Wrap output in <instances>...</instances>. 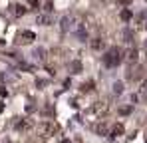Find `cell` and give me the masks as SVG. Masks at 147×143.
<instances>
[{
  "instance_id": "3",
  "label": "cell",
  "mask_w": 147,
  "mask_h": 143,
  "mask_svg": "<svg viewBox=\"0 0 147 143\" xmlns=\"http://www.w3.org/2000/svg\"><path fill=\"white\" fill-rule=\"evenodd\" d=\"M40 129H42V133H44V135H52V133H56V131H58V125H56V123H46V125H42Z\"/></svg>"
},
{
  "instance_id": "18",
  "label": "cell",
  "mask_w": 147,
  "mask_h": 143,
  "mask_svg": "<svg viewBox=\"0 0 147 143\" xmlns=\"http://www.w3.org/2000/svg\"><path fill=\"white\" fill-rule=\"evenodd\" d=\"M2 109H4V105H2V103H0V113H2Z\"/></svg>"
},
{
  "instance_id": "9",
  "label": "cell",
  "mask_w": 147,
  "mask_h": 143,
  "mask_svg": "<svg viewBox=\"0 0 147 143\" xmlns=\"http://www.w3.org/2000/svg\"><path fill=\"white\" fill-rule=\"evenodd\" d=\"M72 74H80V70H82V64H80V62H74L72 64Z\"/></svg>"
},
{
  "instance_id": "6",
  "label": "cell",
  "mask_w": 147,
  "mask_h": 143,
  "mask_svg": "<svg viewBox=\"0 0 147 143\" xmlns=\"http://www.w3.org/2000/svg\"><path fill=\"white\" fill-rule=\"evenodd\" d=\"M119 16H121V20H125V22H127V20H131V10H127V8H125V10H121V14H119Z\"/></svg>"
},
{
  "instance_id": "17",
  "label": "cell",
  "mask_w": 147,
  "mask_h": 143,
  "mask_svg": "<svg viewBox=\"0 0 147 143\" xmlns=\"http://www.w3.org/2000/svg\"><path fill=\"white\" fill-rule=\"evenodd\" d=\"M119 4H129V0H119Z\"/></svg>"
},
{
  "instance_id": "15",
  "label": "cell",
  "mask_w": 147,
  "mask_h": 143,
  "mask_svg": "<svg viewBox=\"0 0 147 143\" xmlns=\"http://www.w3.org/2000/svg\"><path fill=\"white\" fill-rule=\"evenodd\" d=\"M6 94H8V92H6L4 88H0V95H6Z\"/></svg>"
},
{
  "instance_id": "1",
  "label": "cell",
  "mask_w": 147,
  "mask_h": 143,
  "mask_svg": "<svg viewBox=\"0 0 147 143\" xmlns=\"http://www.w3.org/2000/svg\"><path fill=\"white\" fill-rule=\"evenodd\" d=\"M121 60H123L121 50H119L117 46L109 48V50L105 52V56H103V64H105L107 68H115V66H119V64H121Z\"/></svg>"
},
{
  "instance_id": "11",
  "label": "cell",
  "mask_w": 147,
  "mask_h": 143,
  "mask_svg": "<svg viewBox=\"0 0 147 143\" xmlns=\"http://www.w3.org/2000/svg\"><path fill=\"white\" fill-rule=\"evenodd\" d=\"M98 133L105 135V133H107V127H105V125H98Z\"/></svg>"
},
{
  "instance_id": "10",
  "label": "cell",
  "mask_w": 147,
  "mask_h": 143,
  "mask_svg": "<svg viewBox=\"0 0 147 143\" xmlns=\"http://www.w3.org/2000/svg\"><path fill=\"white\" fill-rule=\"evenodd\" d=\"M38 22L44 24V26H48V24H50V18H48V16H38Z\"/></svg>"
},
{
  "instance_id": "14",
  "label": "cell",
  "mask_w": 147,
  "mask_h": 143,
  "mask_svg": "<svg viewBox=\"0 0 147 143\" xmlns=\"http://www.w3.org/2000/svg\"><path fill=\"white\" fill-rule=\"evenodd\" d=\"M113 90H115V94H121L123 86H121V84H115V86H113Z\"/></svg>"
},
{
  "instance_id": "7",
  "label": "cell",
  "mask_w": 147,
  "mask_h": 143,
  "mask_svg": "<svg viewBox=\"0 0 147 143\" xmlns=\"http://www.w3.org/2000/svg\"><path fill=\"white\" fill-rule=\"evenodd\" d=\"M121 133H123V125H119V123H117V125L113 127V131H111V135L115 137V135H121Z\"/></svg>"
},
{
  "instance_id": "5",
  "label": "cell",
  "mask_w": 147,
  "mask_h": 143,
  "mask_svg": "<svg viewBox=\"0 0 147 143\" xmlns=\"http://www.w3.org/2000/svg\"><path fill=\"white\" fill-rule=\"evenodd\" d=\"M127 62H137V50H129L127 52Z\"/></svg>"
},
{
  "instance_id": "19",
  "label": "cell",
  "mask_w": 147,
  "mask_h": 143,
  "mask_svg": "<svg viewBox=\"0 0 147 143\" xmlns=\"http://www.w3.org/2000/svg\"><path fill=\"white\" fill-rule=\"evenodd\" d=\"M143 20H145V24H147V14H145V16H143Z\"/></svg>"
},
{
  "instance_id": "16",
  "label": "cell",
  "mask_w": 147,
  "mask_h": 143,
  "mask_svg": "<svg viewBox=\"0 0 147 143\" xmlns=\"http://www.w3.org/2000/svg\"><path fill=\"white\" fill-rule=\"evenodd\" d=\"M143 92H145V94H147V80H145V82H143Z\"/></svg>"
},
{
  "instance_id": "2",
  "label": "cell",
  "mask_w": 147,
  "mask_h": 143,
  "mask_svg": "<svg viewBox=\"0 0 147 143\" xmlns=\"http://www.w3.org/2000/svg\"><path fill=\"white\" fill-rule=\"evenodd\" d=\"M34 38H36V36H34V32L26 30V32H22V34H18V38H16V44H30Z\"/></svg>"
},
{
  "instance_id": "12",
  "label": "cell",
  "mask_w": 147,
  "mask_h": 143,
  "mask_svg": "<svg viewBox=\"0 0 147 143\" xmlns=\"http://www.w3.org/2000/svg\"><path fill=\"white\" fill-rule=\"evenodd\" d=\"M28 4H30L32 8H38V6H40V0H28Z\"/></svg>"
},
{
  "instance_id": "4",
  "label": "cell",
  "mask_w": 147,
  "mask_h": 143,
  "mask_svg": "<svg viewBox=\"0 0 147 143\" xmlns=\"http://www.w3.org/2000/svg\"><path fill=\"white\" fill-rule=\"evenodd\" d=\"M12 12H14V16H24L26 8H24V6H20V4H14V6H12Z\"/></svg>"
},
{
  "instance_id": "8",
  "label": "cell",
  "mask_w": 147,
  "mask_h": 143,
  "mask_svg": "<svg viewBox=\"0 0 147 143\" xmlns=\"http://www.w3.org/2000/svg\"><path fill=\"white\" fill-rule=\"evenodd\" d=\"M92 48H94V50L103 48V40H101V38H96V42H92Z\"/></svg>"
},
{
  "instance_id": "13",
  "label": "cell",
  "mask_w": 147,
  "mask_h": 143,
  "mask_svg": "<svg viewBox=\"0 0 147 143\" xmlns=\"http://www.w3.org/2000/svg\"><path fill=\"white\" fill-rule=\"evenodd\" d=\"M92 86H94V84H92V82H88V84H84V86H82V90H84V92H88V90H92Z\"/></svg>"
}]
</instances>
